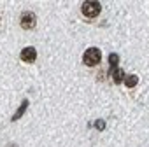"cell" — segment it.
Instances as JSON below:
<instances>
[{"label":"cell","instance_id":"obj_1","mask_svg":"<svg viewBox=\"0 0 149 147\" xmlns=\"http://www.w3.org/2000/svg\"><path fill=\"white\" fill-rule=\"evenodd\" d=\"M102 12V4L100 2H95V0H86V2L81 4V14L86 18V19H95L98 18Z\"/></svg>","mask_w":149,"mask_h":147},{"label":"cell","instance_id":"obj_2","mask_svg":"<svg viewBox=\"0 0 149 147\" xmlns=\"http://www.w3.org/2000/svg\"><path fill=\"white\" fill-rule=\"evenodd\" d=\"M83 63L90 68H95L102 63V51L98 47H88L83 54Z\"/></svg>","mask_w":149,"mask_h":147},{"label":"cell","instance_id":"obj_3","mask_svg":"<svg viewBox=\"0 0 149 147\" xmlns=\"http://www.w3.org/2000/svg\"><path fill=\"white\" fill-rule=\"evenodd\" d=\"M19 26H21L23 30H26V32L35 30V26H37V16H35V12H32V11H23L21 16H19Z\"/></svg>","mask_w":149,"mask_h":147},{"label":"cell","instance_id":"obj_4","mask_svg":"<svg viewBox=\"0 0 149 147\" xmlns=\"http://www.w3.org/2000/svg\"><path fill=\"white\" fill-rule=\"evenodd\" d=\"M19 58L23 63H33L37 60V49L33 46H28V47H23L21 53H19Z\"/></svg>","mask_w":149,"mask_h":147},{"label":"cell","instance_id":"obj_5","mask_svg":"<svg viewBox=\"0 0 149 147\" xmlns=\"http://www.w3.org/2000/svg\"><path fill=\"white\" fill-rule=\"evenodd\" d=\"M125 77H126V74H125V70H123V68L114 67V68L111 70V79H112V83H114V84H123Z\"/></svg>","mask_w":149,"mask_h":147},{"label":"cell","instance_id":"obj_6","mask_svg":"<svg viewBox=\"0 0 149 147\" xmlns=\"http://www.w3.org/2000/svg\"><path fill=\"white\" fill-rule=\"evenodd\" d=\"M123 84H125L126 88H135V86L139 84V77L135 76V74H132V76H128V77H125V81H123Z\"/></svg>","mask_w":149,"mask_h":147},{"label":"cell","instance_id":"obj_7","mask_svg":"<svg viewBox=\"0 0 149 147\" xmlns=\"http://www.w3.org/2000/svg\"><path fill=\"white\" fill-rule=\"evenodd\" d=\"M26 107H28V100H23V102H21V107H19V110H18V112H16V114L13 116V121H18V119H19V117H21V116L25 114Z\"/></svg>","mask_w":149,"mask_h":147},{"label":"cell","instance_id":"obj_8","mask_svg":"<svg viewBox=\"0 0 149 147\" xmlns=\"http://www.w3.org/2000/svg\"><path fill=\"white\" fill-rule=\"evenodd\" d=\"M118 63H119V56H118L116 53H111V54H109V65H111V67L114 68V67H116Z\"/></svg>","mask_w":149,"mask_h":147}]
</instances>
